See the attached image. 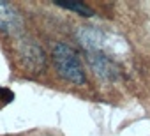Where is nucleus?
Returning <instances> with one entry per match:
<instances>
[{
    "label": "nucleus",
    "instance_id": "1",
    "mask_svg": "<svg viewBox=\"0 0 150 136\" xmlns=\"http://www.w3.org/2000/svg\"><path fill=\"white\" fill-rule=\"evenodd\" d=\"M53 60L57 65V71L58 74L72 83V85H83L85 83V71H83V65L74 51L69 44L65 42H58L53 48Z\"/></svg>",
    "mask_w": 150,
    "mask_h": 136
},
{
    "label": "nucleus",
    "instance_id": "2",
    "mask_svg": "<svg viewBox=\"0 0 150 136\" xmlns=\"http://www.w3.org/2000/svg\"><path fill=\"white\" fill-rule=\"evenodd\" d=\"M88 64L92 67V71L106 81H115L118 78V67L106 53H101V51L88 53Z\"/></svg>",
    "mask_w": 150,
    "mask_h": 136
},
{
    "label": "nucleus",
    "instance_id": "3",
    "mask_svg": "<svg viewBox=\"0 0 150 136\" xmlns=\"http://www.w3.org/2000/svg\"><path fill=\"white\" fill-rule=\"evenodd\" d=\"M20 57H21L23 64L32 71H39L41 67H44V53L34 42H25L23 48L20 50Z\"/></svg>",
    "mask_w": 150,
    "mask_h": 136
},
{
    "label": "nucleus",
    "instance_id": "4",
    "mask_svg": "<svg viewBox=\"0 0 150 136\" xmlns=\"http://www.w3.org/2000/svg\"><path fill=\"white\" fill-rule=\"evenodd\" d=\"M21 23L18 11L7 4V2H0V30H11L16 28Z\"/></svg>",
    "mask_w": 150,
    "mask_h": 136
},
{
    "label": "nucleus",
    "instance_id": "5",
    "mask_svg": "<svg viewBox=\"0 0 150 136\" xmlns=\"http://www.w3.org/2000/svg\"><path fill=\"white\" fill-rule=\"evenodd\" d=\"M58 7H64V9H69V11H76L80 13V16H94V11L83 4V2H74V4H57Z\"/></svg>",
    "mask_w": 150,
    "mask_h": 136
},
{
    "label": "nucleus",
    "instance_id": "6",
    "mask_svg": "<svg viewBox=\"0 0 150 136\" xmlns=\"http://www.w3.org/2000/svg\"><path fill=\"white\" fill-rule=\"evenodd\" d=\"M14 101V92L7 87H0V108H4Z\"/></svg>",
    "mask_w": 150,
    "mask_h": 136
}]
</instances>
